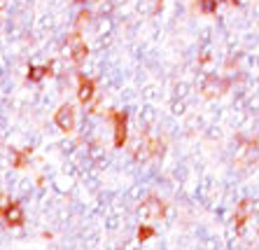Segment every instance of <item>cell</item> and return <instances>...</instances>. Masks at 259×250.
Here are the masks:
<instances>
[{
	"label": "cell",
	"mask_w": 259,
	"mask_h": 250,
	"mask_svg": "<svg viewBox=\"0 0 259 250\" xmlns=\"http://www.w3.org/2000/svg\"><path fill=\"white\" fill-rule=\"evenodd\" d=\"M227 87H229L227 79H220V77H215V75H210V77L201 85V94H203V98H217L227 92Z\"/></svg>",
	"instance_id": "obj_3"
},
{
	"label": "cell",
	"mask_w": 259,
	"mask_h": 250,
	"mask_svg": "<svg viewBox=\"0 0 259 250\" xmlns=\"http://www.w3.org/2000/svg\"><path fill=\"white\" fill-rule=\"evenodd\" d=\"M199 7L203 12L212 14V12H217V0H199Z\"/></svg>",
	"instance_id": "obj_14"
},
{
	"label": "cell",
	"mask_w": 259,
	"mask_h": 250,
	"mask_svg": "<svg viewBox=\"0 0 259 250\" xmlns=\"http://www.w3.org/2000/svg\"><path fill=\"white\" fill-rule=\"evenodd\" d=\"M45 75H52V66H30L28 68V79L33 85H40Z\"/></svg>",
	"instance_id": "obj_8"
},
{
	"label": "cell",
	"mask_w": 259,
	"mask_h": 250,
	"mask_svg": "<svg viewBox=\"0 0 259 250\" xmlns=\"http://www.w3.org/2000/svg\"><path fill=\"white\" fill-rule=\"evenodd\" d=\"M163 213H166V206H163V201L154 194H150L143 203H138V208H136V215L143 220H161Z\"/></svg>",
	"instance_id": "obj_1"
},
{
	"label": "cell",
	"mask_w": 259,
	"mask_h": 250,
	"mask_svg": "<svg viewBox=\"0 0 259 250\" xmlns=\"http://www.w3.org/2000/svg\"><path fill=\"white\" fill-rule=\"evenodd\" d=\"M0 211H3V208H0Z\"/></svg>",
	"instance_id": "obj_17"
},
{
	"label": "cell",
	"mask_w": 259,
	"mask_h": 250,
	"mask_svg": "<svg viewBox=\"0 0 259 250\" xmlns=\"http://www.w3.org/2000/svg\"><path fill=\"white\" fill-rule=\"evenodd\" d=\"M189 92H192V87H189L187 82H175V87H173V96L175 98H187Z\"/></svg>",
	"instance_id": "obj_13"
},
{
	"label": "cell",
	"mask_w": 259,
	"mask_h": 250,
	"mask_svg": "<svg viewBox=\"0 0 259 250\" xmlns=\"http://www.w3.org/2000/svg\"><path fill=\"white\" fill-rule=\"evenodd\" d=\"M112 122H115V145L124 147L128 138V127H126V112H112Z\"/></svg>",
	"instance_id": "obj_4"
},
{
	"label": "cell",
	"mask_w": 259,
	"mask_h": 250,
	"mask_svg": "<svg viewBox=\"0 0 259 250\" xmlns=\"http://www.w3.org/2000/svg\"><path fill=\"white\" fill-rule=\"evenodd\" d=\"M154 236V229L152 227H138V238L140 241H147V238Z\"/></svg>",
	"instance_id": "obj_15"
},
{
	"label": "cell",
	"mask_w": 259,
	"mask_h": 250,
	"mask_svg": "<svg viewBox=\"0 0 259 250\" xmlns=\"http://www.w3.org/2000/svg\"><path fill=\"white\" fill-rule=\"evenodd\" d=\"M10 206H12V201H10V196H7V194H0V208H3V211H7Z\"/></svg>",
	"instance_id": "obj_16"
},
{
	"label": "cell",
	"mask_w": 259,
	"mask_h": 250,
	"mask_svg": "<svg viewBox=\"0 0 259 250\" xmlns=\"http://www.w3.org/2000/svg\"><path fill=\"white\" fill-rule=\"evenodd\" d=\"M163 152H166V141L163 138H150V157L161 159Z\"/></svg>",
	"instance_id": "obj_11"
},
{
	"label": "cell",
	"mask_w": 259,
	"mask_h": 250,
	"mask_svg": "<svg viewBox=\"0 0 259 250\" xmlns=\"http://www.w3.org/2000/svg\"><path fill=\"white\" fill-rule=\"evenodd\" d=\"M170 112H173L175 117H180L187 112V101L185 98H173V103H170Z\"/></svg>",
	"instance_id": "obj_12"
},
{
	"label": "cell",
	"mask_w": 259,
	"mask_h": 250,
	"mask_svg": "<svg viewBox=\"0 0 259 250\" xmlns=\"http://www.w3.org/2000/svg\"><path fill=\"white\" fill-rule=\"evenodd\" d=\"M94 92H96V85H94V79L87 77V75H79V89H77V98L79 103L87 108V103H91V98H94Z\"/></svg>",
	"instance_id": "obj_6"
},
{
	"label": "cell",
	"mask_w": 259,
	"mask_h": 250,
	"mask_svg": "<svg viewBox=\"0 0 259 250\" xmlns=\"http://www.w3.org/2000/svg\"><path fill=\"white\" fill-rule=\"evenodd\" d=\"M5 220L10 227L21 225V222H24V211H21V206H19V203H12V206L5 211Z\"/></svg>",
	"instance_id": "obj_7"
},
{
	"label": "cell",
	"mask_w": 259,
	"mask_h": 250,
	"mask_svg": "<svg viewBox=\"0 0 259 250\" xmlns=\"http://www.w3.org/2000/svg\"><path fill=\"white\" fill-rule=\"evenodd\" d=\"M157 119H159V112H157V108H154V103L143 101V105L138 108V124H140V129L152 127Z\"/></svg>",
	"instance_id": "obj_5"
},
{
	"label": "cell",
	"mask_w": 259,
	"mask_h": 250,
	"mask_svg": "<svg viewBox=\"0 0 259 250\" xmlns=\"http://www.w3.org/2000/svg\"><path fill=\"white\" fill-rule=\"evenodd\" d=\"M140 96H143V101H150V103H154V101L161 96V87H159V85H143V89H140Z\"/></svg>",
	"instance_id": "obj_10"
},
{
	"label": "cell",
	"mask_w": 259,
	"mask_h": 250,
	"mask_svg": "<svg viewBox=\"0 0 259 250\" xmlns=\"http://www.w3.org/2000/svg\"><path fill=\"white\" fill-rule=\"evenodd\" d=\"M124 194H126V199H128L131 203L143 201V196H145V183H140V180H138V183L131 185V187H128Z\"/></svg>",
	"instance_id": "obj_9"
},
{
	"label": "cell",
	"mask_w": 259,
	"mask_h": 250,
	"mask_svg": "<svg viewBox=\"0 0 259 250\" xmlns=\"http://www.w3.org/2000/svg\"><path fill=\"white\" fill-rule=\"evenodd\" d=\"M54 122L61 131H72V129L77 127V117H75V108L70 103H63L59 110H56L54 115Z\"/></svg>",
	"instance_id": "obj_2"
}]
</instances>
